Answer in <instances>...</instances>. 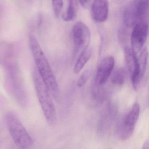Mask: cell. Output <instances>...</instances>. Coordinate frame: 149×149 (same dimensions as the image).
<instances>
[{
    "instance_id": "6da1fadb",
    "label": "cell",
    "mask_w": 149,
    "mask_h": 149,
    "mask_svg": "<svg viewBox=\"0 0 149 149\" xmlns=\"http://www.w3.org/2000/svg\"><path fill=\"white\" fill-rule=\"evenodd\" d=\"M29 42L39 75L53 97L55 100H59L60 91L58 83L50 64L37 39L33 35H29Z\"/></svg>"
},
{
    "instance_id": "7a4b0ae2",
    "label": "cell",
    "mask_w": 149,
    "mask_h": 149,
    "mask_svg": "<svg viewBox=\"0 0 149 149\" xmlns=\"http://www.w3.org/2000/svg\"><path fill=\"white\" fill-rule=\"evenodd\" d=\"M33 75L36 95L44 117L49 124L54 125L56 123L57 116L52 95L37 70H34Z\"/></svg>"
},
{
    "instance_id": "3957f363",
    "label": "cell",
    "mask_w": 149,
    "mask_h": 149,
    "mask_svg": "<svg viewBox=\"0 0 149 149\" xmlns=\"http://www.w3.org/2000/svg\"><path fill=\"white\" fill-rule=\"evenodd\" d=\"M6 122L10 135L18 147L27 149L32 146V137L16 114L8 112L6 116Z\"/></svg>"
},
{
    "instance_id": "277c9868",
    "label": "cell",
    "mask_w": 149,
    "mask_h": 149,
    "mask_svg": "<svg viewBox=\"0 0 149 149\" xmlns=\"http://www.w3.org/2000/svg\"><path fill=\"white\" fill-rule=\"evenodd\" d=\"M140 107L136 102L123 118L118 128V137L121 140L125 141L130 138L135 130L139 117Z\"/></svg>"
},
{
    "instance_id": "5b68a950",
    "label": "cell",
    "mask_w": 149,
    "mask_h": 149,
    "mask_svg": "<svg viewBox=\"0 0 149 149\" xmlns=\"http://www.w3.org/2000/svg\"><path fill=\"white\" fill-rule=\"evenodd\" d=\"M74 45V55H77L88 47L91 39L90 31L83 22H78L74 25L72 30Z\"/></svg>"
},
{
    "instance_id": "8992f818",
    "label": "cell",
    "mask_w": 149,
    "mask_h": 149,
    "mask_svg": "<svg viewBox=\"0 0 149 149\" xmlns=\"http://www.w3.org/2000/svg\"><path fill=\"white\" fill-rule=\"evenodd\" d=\"M148 26L145 21L139 22L134 25L131 37L132 49L136 54L142 49L148 36Z\"/></svg>"
},
{
    "instance_id": "52a82bcc",
    "label": "cell",
    "mask_w": 149,
    "mask_h": 149,
    "mask_svg": "<svg viewBox=\"0 0 149 149\" xmlns=\"http://www.w3.org/2000/svg\"><path fill=\"white\" fill-rule=\"evenodd\" d=\"M148 50L144 49L137 58V62L132 74L130 75L131 79L133 88L137 90L140 82L144 75L148 61Z\"/></svg>"
},
{
    "instance_id": "ba28073f",
    "label": "cell",
    "mask_w": 149,
    "mask_h": 149,
    "mask_svg": "<svg viewBox=\"0 0 149 149\" xmlns=\"http://www.w3.org/2000/svg\"><path fill=\"white\" fill-rule=\"evenodd\" d=\"M115 65V60L111 56H106L100 62L95 77V83L99 86L106 83L113 71Z\"/></svg>"
},
{
    "instance_id": "9c48e42d",
    "label": "cell",
    "mask_w": 149,
    "mask_h": 149,
    "mask_svg": "<svg viewBox=\"0 0 149 149\" xmlns=\"http://www.w3.org/2000/svg\"><path fill=\"white\" fill-rule=\"evenodd\" d=\"M108 0H94L91 6V14L93 20L97 23L107 20L109 14Z\"/></svg>"
},
{
    "instance_id": "30bf717a",
    "label": "cell",
    "mask_w": 149,
    "mask_h": 149,
    "mask_svg": "<svg viewBox=\"0 0 149 149\" xmlns=\"http://www.w3.org/2000/svg\"><path fill=\"white\" fill-rule=\"evenodd\" d=\"M135 8L137 21H145L148 16L149 0H139L135 3Z\"/></svg>"
},
{
    "instance_id": "8fae6325",
    "label": "cell",
    "mask_w": 149,
    "mask_h": 149,
    "mask_svg": "<svg viewBox=\"0 0 149 149\" xmlns=\"http://www.w3.org/2000/svg\"><path fill=\"white\" fill-rule=\"evenodd\" d=\"M92 54V49L88 47L82 51L74 67V72L75 74H78L84 68L85 64L90 59Z\"/></svg>"
},
{
    "instance_id": "7c38bea8",
    "label": "cell",
    "mask_w": 149,
    "mask_h": 149,
    "mask_svg": "<svg viewBox=\"0 0 149 149\" xmlns=\"http://www.w3.org/2000/svg\"><path fill=\"white\" fill-rule=\"evenodd\" d=\"M125 58L130 75L132 74L137 62L136 54L132 48L126 47L124 49Z\"/></svg>"
},
{
    "instance_id": "4fadbf2b",
    "label": "cell",
    "mask_w": 149,
    "mask_h": 149,
    "mask_svg": "<svg viewBox=\"0 0 149 149\" xmlns=\"http://www.w3.org/2000/svg\"><path fill=\"white\" fill-rule=\"evenodd\" d=\"M135 12V3L130 6L124 14V22L127 27H131L137 23Z\"/></svg>"
},
{
    "instance_id": "5bb4252c",
    "label": "cell",
    "mask_w": 149,
    "mask_h": 149,
    "mask_svg": "<svg viewBox=\"0 0 149 149\" xmlns=\"http://www.w3.org/2000/svg\"><path fill=\"white\" fill-rule=\"evenodd\" d=\"M126 77V72L124 68L117 69L112 75L111 82L115 85H122L124 83Z\"/></svg>"
},
{
    "instance_id": "9a60e30c",
    "label": "cell",
    "mask_w": 149,
    "mask_h": 149,
    "mask_svg": "<svg viewBox=\"0 0 149 149\" xmlns=\"http://www.w3.org/2000/svg\"><path fill=\"white\" fill-rule=\"evenodd\" d=\"M77 6L68 4L66 13L63 15V20L66 22L74 20L77 15Z\"/></svg>"
},
{
    "instance_id": "2e32d148",
    "label": "cell",
    "mask_w": 149,
    "mask_h": 149,
    "mask_svg": "<svg viewBox=\"0 0 149 149\" xmlns=\"http://www.w3.org/2000/svg\"><path fill=\"white\" fill-rule=\"evenodd\" d=\"M92 74V70H85L79 77L77 82V85L78 87H83Z\"/></svg>"
},
{
    "instance_id": "e0dca14e",
    "label": "cell",
    "mask_w": 149,
    "mask_h": 149,
    "mask_svg": "<svg viewBox=\"0 0 149 149\" xmlns=\"http://www.w3.org/2000/svg\"><path fill=\"white\" fill-rule=\"evenodd\" d=\"M54 13L56 17H59L63 7V0H52Z\"/></svg>"
},
{
    "instance_id": "ac0fdd59",
    "label": "cell",
    "mask_w": 149,
    "mask_h": 149,
    "mask_svg": "<svg viewBox=\"0 0 149 149\" xmlns=\"http://www.w3.org/2000/svg\"><path fill=\"white\" fill-rule=\"evenodd\" d=\"M149 148V141L148 139L146 140L145 142L143 145V149H148Z\"/></svg>"
},
{
    "instance_id": "d6986e66",
    "label": "cell",
    "mask_w": 149,
    "mask_h": 149,
    "mask_svg": "<svg viewBox=\"0 0 149 149\" xmlns=\"http://www.w3.org/2000/svg\"><path fill=\"white\" fill-rule=\"evenodd\" d=\"M68 4L77 6V0H68Z\"/></svg>"
},
{
    "instance_id": "ffe728a7",
    "label": "cell",
    "mask_w": 149,
    "mask_h": 149,
    "mask_svg": "<svg viewBox=\"0 0 149 149\" xmlns=\"http://www.w3.org/2000/svg\"><path fill=\"white\" fill-rule=\"evenodd\" d=\"M79 1L83 6L85 7L88 3V0H79Z\"/></svg>"
}]
</instances>
